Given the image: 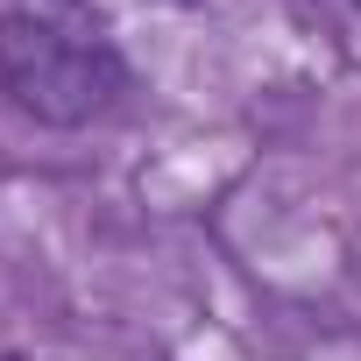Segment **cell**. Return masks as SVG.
<instances>
[{
  "label": "cell",
  "mask_w": 361,
  "mask_h": 361,
  "mask_svg": "<svg viewBox=\"0 0 361 361\" xmlns=\"http://www.w3.org/2000/svg\"><path fill=\"white\" fill-rule=\"evenodd\" d=\"M0 85L22 114L78 128L114 99L121 64L92 29H71L50 15H8L0 22Z\"/></svg>",
  "instance_id": "1"
}]
</instances>
